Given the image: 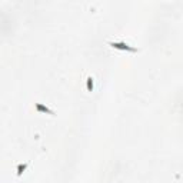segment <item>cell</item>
<instances>
[{
	"instance_id": "cell-2",
	"label": "cell",
	"mask_w": 183,
	"mask_h": 183,
	"mask_svg": "<svg viewBox=\"0 0 183 183\" xmlns=\"http://www.w3.org/2000/svg\"><path fill=\"white\" fill-rule=\"evenodd\" d=\"M34 109H36L39 113H46V114H50V116H55V112H53L52 109H49L47 106H44V104H42V103H36L34 104Z\"/></svg>"
},
{
	"instance_id": "cell-4",
	"label": "cell",
	"mask_w": 183,
	"mask_h": 183,
	"mask_svg": "<svg viewBox=\"0 0 183 183\" xmlns=\"http://www.w3.org/2000/svg\"><path fill=\"white\" fill-rule=\"evenodd\" d=\"M86 86H87V92H93L94 83H93V77H92V76H89V77L86 79Z\"/></svg>"
},
{
	"instance_id": "cell-1",
	"label": "cell",
	"mask_w": 183,
	"mask_h": 183,
	"mask_svg": "<svg viewBox=\"0 0 183 183\" xmlns=\"http://www.w3.org/2000/svg\"><path fill=\"white\" fill-rule=\"evenodd\" d=\"M109 46L116 49V50H123V52H130V53H137L139 49L137 47H133L130 44H127L125 42H109Z\"/></svg>"
},
{
	"instance_id": "cell-3",
	"label": "cell",
	"mask_w": 183,
	"mask_h": 183,
	"mask_svg": "<svg viewBox=\"0 0 183 183\" xmlns=\"http://www.w3.org/2000/svg\"><path fill=\"white\" fill-rule=\"evenodd\" d=\"M27 166H29V163H19V164H17V169H16V170H17V176H19V178L23 174L24 170L27 169Z\"/></svg>"
}]
</instances>
